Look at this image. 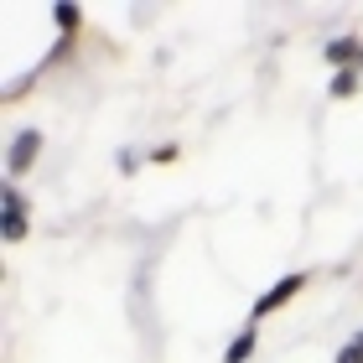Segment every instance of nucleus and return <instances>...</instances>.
I'll return each instance as SVG.
<instances>
[{
	"label": "nucleus",
	"mask_w": 363,
	"mask_h": 363,
	"mask_svg": "<svg viewBox=\"0 0 363 363\" xmlns=\"http://www.w3.org/2000/svg\"><path fill=\"white\" fill-rule=\"evenodd\" d=\"M327 94H333V99H353V94H358V68H342V73H333Z\"/></svg>",
	"instance_id": "5"
},
{
	"label": "nucleus",
	"mask_w": 363,
	"mask_h": 363,
	"mask_svg": "<svg viewBox=\"0 0 363 363\" xmlns=\"http://www.w3.org/2000/svg\"><path fill=\"white\" fill-rule=\"evenodd\" d=\"M255 342H259V337H255V327H244V333H239L234 342H228V353H223V363H244V358L255 353Z\"/></svg>",
	"instance_id": "4"
},
{
	"label": "nucleus",
	"mask_w": 363,
	"mask_h": 363,
	"mask_svg": "<svg viewBox=\"0 0 363 363\" xmlns=\"http://www.w3.org/2000/svg\"><path fill=\"white\" fill-rule=\"evenodd\" d=\"M0 208H6V239L16 244V239H26V192L16 187V182H6V187H0Z\"/></svg>",
	"instance_id": "2"
},
{
	"label": "nucleus",
	"mask_w": 363,
	"mask_h": 363,
	"mask_svg": "<svg viewBox=\"0 0 363 363\" xmlns=\"http://www.w3.org/2000/svg\"><path fill=\"white\" fill-rule=\"evenodd\" d=\"M337 363H363V333H353V342L337 353Z\"/></svg>",
	"instance_id": "7"
},
{
	"label": "nucleus",
	"mask_w": 363,
	"mask_h": 363,
	"mask_svg": "<svg viewBox=\"0 0 363 363\" xmlns=\"http://www.w3.org/2000/svg\"><path fill=\"white\" fill-rule=\"evenodd\" d=\"M52 16H57V26H62V31H73L78 21H84V11H78V6H52Z\"/></svg>",
	"instance_id": "6"
},
{
	"label": "nucleus",
	"mask_w": 363,
	"mask_h": 363,
	"mask_svg": "<svg viewBox=\"0 0 363 363\" xmlns=\"http://www.w3.org/2000/svg\"><path fill=\"white\" fill-rule=\"evenodd\" d=\"M301 286H306V275H301V270H296V275H286V280H275V286H270V291L255 301V322H259V317H275V311L286 306V301H291V296L301 291Z\"/></svg>",
	"instance_id": "3"
},
{
	"label": "nucleus",
	"mask_w": 363,
	"mask_h": 363,
	"mask_svg": "<svg viewBox=\"0 0 363 363\" xmlns=\"http://www.w3.org/2000/svg\"><path fill=\"white\" fill-rule=\"evenodd\" d=\"M37 156H42V130H16V140H11V151H6V172L21 177V172L37 167Z\"/></svg>",
	"instance_id": "1"
}]
</instances>
